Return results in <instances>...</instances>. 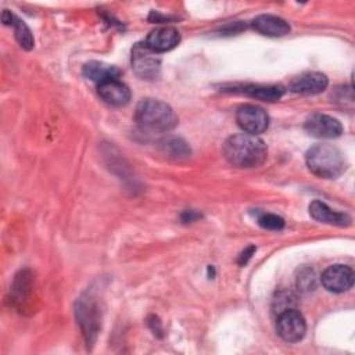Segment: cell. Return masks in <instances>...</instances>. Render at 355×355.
I'll use <instances>...</instances> for the list:
<instances>
[{
	"mask_svg": "<svg viewBox=\"0 0 355 355\" xmlns=\"http://www.w3.org/2000/svg\"><path fill=\"white\" fill-rule=\"evenodd\" d=\"M179 42L180 33L173 26H159L151 31L146 39V44L158 54L175 49Z\"/></svg>",
	"mask_w": 355,
	"mask_h": 355,
	"instance_id": "obj_9",
	"label": "cell"
},
{
	"mask_svg": "<svg viewBox=\"0 0 355 355\" xmlns=\"http://www.w3.org/2000/svg\"><path fill=\"white\" fill-rule=\"evenodd\" d=\"M97 92L104 103L112 107H123L130 100L129 87L122 83L119 79H111L103 83H98Z\"/></svg>",
	"mask_w": 355,
	"mask_h": 355,
	"instance_id": "obj_11",
	"label": "cell"
},
{
	"mask_svg": "<svg viewBox=\"0 0 355 355\" xmlns=\"http://www.w3.org/2000/svg\"><path fill=\"white\" fill-rule=\"evenodd\" d=\"M1 21L6 25H12L14 26V32H15V39L18 40V43L21 44V47H24L25 50H31L35 46V40L32 36L31 29L26 26V24L24 21H21L18 17H15L11 11L4 10L1 14Z\"/></svg>",
	"mask_w": 355,
	"mask_h": 355,
	"instance_id": "obj_15",
	"label": "cell"
},
{
	"mask_svg": "<svg viewBox=\"0 0 355 355\" xmlns=\"http://www.w3.org/2000/svg\"><path fill=\"white\" fill-rule=\"evenodd\" d=\"M276 330L286 343H298L306 333V323L297 309H286L277 316Z\"/></svg>",
	"mask_w": 355,
	"mask_h": 355,
	"instance_id": "obj_5",
	"label": "cell"
},
{
	"mask_svg": "<svg viewBox=\"0 0 355 355\" xmlns=\"http://www.w3.org/2000/svg\"><path fill=\"white\" fill-rule=\"evenodd\" d=\"M354 270L352 268L341 263L331 265L324 269L320 276L323 287L330 293H344L354 286Z\"/></svg>",
	"mask_w": 355,
	"mask_h": 355,
	"instance_id": "obj_7",
	"label": "cell"
},
{
	"mask_svg": "<svg viewBox=\"0 0 355 355\" xmlns=\"http://www.w3.org/2000/svg\"><path fill=\"white\" fill-rule=\"evenodd\" d=\"M83 75L97 83H103L111 79H118L121 71L115 65H110L100 61H90L83 67Z\"/></svg>",
	"mask_w": 355,
	"mask_h": 355,
	"instance_id": "obj_14",
	"label": "cell"
},
{
	"mask_svg": "<svg viewBox=\"0 0 355 355\" xmlns=\"http://www.w3.org/2000/svg\"><path fill=\"white\" fill-rule=\"evenodd\" d=\"M327 85L329 80L326 75L320 72H304L290 82L288 89L300 94H318L323 92Z\"/></svg>",
	"mask_w": 355,
	"mask_h": 355,
	"instance_id": "obj_10",
	"label": "cell"
},
{
	"mask_svg": "<svg viewBox=\"0 0 355 355\" xmlns=\"http://www.w3.org/2000/svg\"><path fill=\"white\" fill-rule=\"evenodd\" d=\"M258 223L263 229L269 230H280L284 227V219L269 212H263L258 215Z\"/></svg>",
	"mask_w": 355,
	"mask_h": 355,
	"instance_id": "obj_18",
	"label": "cell"
},
{
	"mask_svg": "<svg viewBox=\"0 0 355 355\" xmlns=\"http://www.w3.org/2000/svg\"><path fill=\"white\" fill-rule=\"evenodd\" d=\"M236 122L244 133L257 136L268 129L269 116L263 108L252 104H244L236 111Z\"/></svg>",
	"mask_w": 355,
	"mask_h": 355,
	"instance_id": "obj_6",
	"label": "cell"
},
{
	"mask_svg": "<svg viewBox=\"0 0 355 355\" xmlns=\"http://www.w3.org/2000/svg\"><path fill=\"white\" fill-rule=\"evenodd\" d=\"M254 251H255V247H252V245H250L247 250H244L241 254H240V257H239V263L240 265H245L247 263V261L251 258V255L254 254Z\"/></svg>",
	"mask_w": 355,
	"mask_h": 355,
	"instance_id": "obj_20",
	"label": "cell"
},
{
	"mask_svg": "<svg viewBox=\"0 0 355 355\" xmlns=\"http://www.w3.org/2000/svg\"><path fill=\"white\" fill-rule=\"evenodd\" d=\"M308 169L322 179H336L345 171L343 153L331 144H315L305 154Z\"/></svg>",
	"mask_w": 355,
	"mask_h": 355,
	"instance_id": "obj_2",
	"label": "cell"
},
{
	"mask_svg": "<svg viewBox=\"0 0 355 355\" xmlns=\"http://www.w3.org/2000/svg\"><path fill=\"white\" fill-rule=\"evenodd\" d=\"M223 155L237 168H255L265 162L268 147L259 137L248 133L233 135L223 143Z\"/></svg>",
	"mask_w": 355,
	"mask_h": 355,
	"instance_id": "obj_1",
	"label": "cell"
},
{
	"mask_svg": "<svg viewBox=\"0 0 355 355\" xmlns=\"http://www.w3.org/2000/svg\"><path fill=\"white\" fill-rule=\"evenodd\" d=\"M162 150L165 154H168V157L175 158V159H183L190 157V147L187 146V143L179 137H168L165 140H162L161 144Z\"/></svg>",
	"mask_w": 355,
	"mask_h": 355,
	"instance_id": "obj_17",
	"label": "cell"
},
{
	"mask_svg": "<svg viewBox=\"0 0 355 355\" xmlns=\"http://www.w3.org/2000/svg\"><path fill=\"white\" fill-rule=\"evenodd\" d=\"M304 128L311 136H315L319 139H336L343 133L341 122L324 114L311 115L305 121Z\"/></svg>",
	"mask_w": 355,
	"mask_h": 355,
	"instance_id": "obj_8",
	"label": "cell"
},
{
	"mask_svg": "<svg viewBox=\"0 0 355 355\" xmlns=\"http://www.w3.org/2000/svg\"><path fill=\"white\" fill-rule=\"evenodd\" d=\"M161 60L158 53L153 51L146 42L137 43L132 49V68L137 76L146 80L155 79L159 73Z\"/></svg>",
	"mask_w": 355,
	"mask_h": 355,
	"instance_id": "obj_4",
	"label": "cell"
},
{
	"mask_svg": "<svg viewBox=\"0 0 355 355\" xmlns=\"http://www.w3.org/2000/svg\"><path fill=\"white\" fill-rule=\"evenodd\" d=\"M251 25L255 32H258L263 36H270V37H280V36L290 33V31H291V28L286 19H283L277 15H270V14L258 15L257 18L252 19Z\"/></svg>",
	"mask_w": 355,
	"mask_h": 355,
	"instance_id": "obj_12",
	"label": "cell"
},
{
	"mask_svg": "<svg viewBox=\"0 0 355 355\" xmlns=\"http://www.w3.org/2000/svg\"><path fill=\"white\" fill-rule=\"evenodd\" d=\"M294 305H295V297L291 293H287V291L277 294L276 300L273 301V309L277 313H280L286 309H293Z\"/></svg>",
	"mask_w": 355,
	"mask_h": 355,
	"instance_id": "obj_19",
	"label": "cell"
},
{
	"mask_svg": "<svg viewBox=\"0 0 355 355\" xmlns=\"http://www.w3.org/2000/svg\"><path fill=\"white\" fill-rule=\"evenodd\" d=\"M309 214L315 220L322 223L334 225L338 227H345L351 225V218L347 214L334 211L327 204L319 200H315L309 204Z\"/></svg>",
	"mask_w": 355,
	"mask_h": 355,
	"instance_id": "obj_13",
	"label": "cell"
},
{
	"mask_svg": "<svg viewBox=\"0 0 355 355\" xmlns=\"http://www.w3.org/2000/svg\"><path fill=\"white\" fill-rule=\"evenodd\" d=\"M240 92L262 101H277L284 94V87L280 85H248Z\"/></svg>",
	"mask_w": 355,
	"mask_h": 355,
	"instance_id": "obj_16",
	"label": "cell"
},
{
	"mask_svg": "<svg viewBox=\"0 0 355 355\" xmlns=\"http://www.w3.org/2000/svg\"><path fill=\"white\" fill-rule=\"evenodd\" d=\"M136 122L146 130L169 132L178 125L175 111L164 101L144 98L136 105Z\"/></svg>",
	"mask_w": 355,
	"mask_h": 355,
	"instance_id": "obj_3",
	"label": "cell"
}]
</instances>
